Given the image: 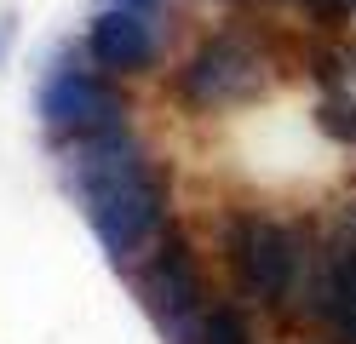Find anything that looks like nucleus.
Segmentation results:
<instances>
[{
  "label": "nucleus",
  "mask_w": 356,
  "mask_h": 344,
  "mask_svg": "<svg viewBox=\"0 0 356 344\" xmlns=\"http://www.w3.org/2000/svg\"><path fill=\"white\" fill-rule=\"evenodd\" d=\"M63 183L121 275L172 229V178L132 121L63 144Z\"/></svg>",
  "instance_id": "obj_1"
},
{
  "label": "nucleus",
  "mask_w": 356,
  "mask_h": 344,
  "mask_svg": "<svg viewBox=\"0 0 356 344\" xmlns=\"http://www.w3.org/2000/svg\"><path fill=\"white\" fill-rule=\"evenodd\" d=\"M316 247L322 229L310 218H282L264 206H236L218 229V252H225L236 298L253 316H276V321L299 316L305 281L316 270Z\"/></svg>",
  "instance_id": "obj_2"
},
{
  "label": "nucleus",
  "mask_w": 356,
  "mask_h": 344,
  "mask_svg": "<svg viewBox=\"0 0 356 344\" xmlns=\"http://www.w3.org/2000/svg\"><path fill=\"white\" fill-rule=\"evenodd\" d=\"M270 29H253V23H225L190 46L172 69V98L190 115H225L241 104H259L270 92Z\"/></svg>",
  "instance_id": "obj_3"
},
{
  "label": "nucleus",
  "mask_w": 356,
  "mask_h": 344,
  "mask_svg": "<svg viewBox=\"0 0 356 344\" xmlns=\"http://www.w3.org/2000/svg\"><path fill=\"white\" fill-rule=\"evenodd\" d=\"M127 287L144 304V316L155 321L161 344H202L207 338V316H213L207 264L178 224L127 270Z\"/></svg>",
  "instance_id": "obj_4"
},
{
  "label": "nucleus",
  "mask_w": 356,
  "mask_h": 344,
  "mask_svg": "<svg viewBox=\"0 0 356 344\" xmlns=\"http://www.w3.org/2000/svg\"><path fill=\"white\" fill-rule=\"evenodd\" d=\"M35 115H40V126H47L52 144H75V138L127 126L132 121V98H127L121 75H109V69H98L92 58H86V46L81 52L63 46V52L47 63V75H40Z\"/></svg>",
  "instance_id": "obj_5"
},
{
  "label": "nucleus",
  "mask_w": 356,
  "mask_h": 344,
  "mask_svg": "<svg viewBox=\"0 0 356 344\" xmlns=\"http://www.w3.org/2000/svg\"><path fill=\"white\" fill-rule=\"evenodd\" d=\"M293 321H310L327 344H356V195L339 201V213L322 229L316 270L305 281Z\"/></svg>",
  "instance_id": "obj_6"
},
{
  "label": "nucleus",
  "mask_w": 356,
  "mask_h": 344,
  "mask_svg": "<svg viewBox=\"0 0 356 344\" xmlns=\"http://www.w3.org/2000/svg\"><path fill=\"white\" fill-rule=\"evenodd\" d=\"M86 58H92L98 69H109V75H149L155 63H161L167 52V23L161 12H144V6H115V0H104V6L92 12V23H86Z\"/></svg>",
  "instance_id": "obj_7"
},
{
  "label": "nucleus",
  "mask_w": 356,
  "mask_h": 344,
  "mask_svg": "<svg viewBox=\"0 0 356 344\" xmlns=\"http://www.w3.org/2000/svg\"><path fill=\"white\" fill-rule=\"evenodd\" d=\"M305 75L316 81V109H310L316 132L356 155V40L345 35L316 40L305 52Z\"/></svg>",
  "instance_id": "obj_8"
},
{
  "label": "nucleus",
  "mask_w": 356,
  "mask_h": 344,
  "mask_svg": "<svg viewBox=\"0 0 356 344\" xmlns=\"http://www.w3.org/2000/svg\"><path fill=\"white\" fill-rule=\"evenodd\" d=\"M202 344H253V310L241 304V298H213Z\"/></svg>",
  "instance_id": "obj_9"
},
{
  "label": "nucleus",
  "mask_w": 356,
  "mask_h": 344,
  "mask_svg": "<svg viewBox=\"0 0 356 344\" xmlns=\"http://www.w3.org/2000/svg\"><path fill=\"white\" fill-rule=\"evenodd\" d=\"M12 46H17V12H12V6H0V63L12 58Z\"/></svg>",
  "instance_id": "obj_10"
},
{
  "label": "nucleus",
  "mask_w": 356,
  "mask_h": 344,
  "mask_svg": "<svg viewBox=\"0 0 356 344\" xmlns=\"http://www.w3.org/2000/svg\"><path fill=\"white\" fill-rule=\"evenodd\" d=\"M115 6H144V12H167L172 0H115Z\"/></svg>",
  "instance_id": "obj_11"
}]
</instances>
